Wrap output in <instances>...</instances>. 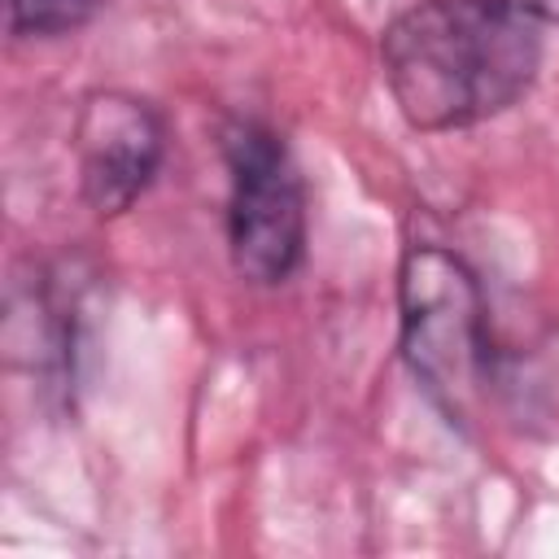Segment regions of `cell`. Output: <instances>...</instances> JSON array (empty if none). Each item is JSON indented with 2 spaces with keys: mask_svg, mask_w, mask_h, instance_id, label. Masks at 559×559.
Masks as SVG:
<instances>
[{
  "mask_svg": "<svg viewBox=\"0 0 559 559\" xmlns=\"http://www.w3.org/2000/svg\"><path fill=\"white\" fill-rule=\"evenodd\" d=\"M223 157L231 170L227 245L231 266L249 284H284L306 258V192L284 140L240 118L223 131Z\"/></svg>",
  "mask_w": 559,
  "mask_h": 559,
  "instance_id": "3957f363",
  "label": "cell"
},
{
  "mask_svg": "<svg viewBox=\"0 0 559 559\" xmlns=\"http://www.w3.org/2000/svg\"><path fill=\"white\" fill-rule=\"evenodd\" d=\"M402 358L450 424H467L489 380L485 297L445 245H411L397 271Z\"/></svg>",
  "mask_w": 559,
  "mask_h": 559,
  "instance_id": "7a4b0ae2",
  "label": "cell"
},
{
  "mask_svg": "<svg viewBox=\"0 0 559 559\" xmlns=\"http://www.w3.org/2000/svg\"><path fill=\"white\" fill-rule=\"evenodd\" d=\"M520 4H524L542 26H546V22H555V26H559V0H520Z\"/></svg>",
  "mask_w": 559,
  "mask_h": 559,
  "instance_id": "8992f818",
  "label": "cell"
},
{
  "mask_svg": "<svg viewBox=\"0 0 559 559\" xmlns=\"http://www.w3.org/2000/svg\"><path fill=\"white\" fill-rule=\"evenodd\" d=\"M380 61L415 131H463L533 87L542 22L520 0H415L384 26Z\"/></svg>",
  "mask_w": 559,
  "mask_h": 559,
  "instance_id": "6da1fadb",
  "label": "cell"
},
{
  "mask_svg": "<svg viewBox=\"0 0 559 559\" xmlns=\"http://www.w3.org/2000/svg\"><path fill=\"white\" fill-rule=\"evenodd\" d=\"M109 0H4L9 9V35H70L87 26Z\"/></svg>",
  "mask_w": 559,
  "mask_h": 559,
  "instance_id": "5b68a950",
  "label": "cell"
},
{
  "mask_svg": "<svg viewBox=\"0 0 559 559\" xmlns=\"http://www.w3.org/2000/svg\"><path fill=\"white\" fill-rule=\"evenodd\" d=\"M74 153L83 201L114 218L131 210L166 157V127L157 109L131 92H92L74 118Z\"/></svg>",
  "mask_w": 559,
  "mask_h": 559,
  "instance_id": "277c9868",
  "label": "cell"
}]
</instances>
